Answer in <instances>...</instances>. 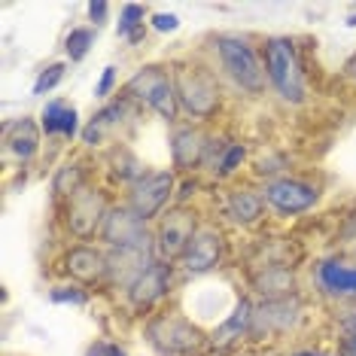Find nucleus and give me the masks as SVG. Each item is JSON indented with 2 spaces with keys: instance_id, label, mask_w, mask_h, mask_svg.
<instances>
[{
  "instance_id": "1",
  "label": "nucleus",
  "mask_w": 356,
  "mask_h": 356,
  "mask_svg": "<svg viewBox=\"0 0 356 356\" xmlns=\"http://www.w3.org/2000/svg\"><path fill=\"white\" fill-rule=\"evenodd\" d=\"M171 70L177 101H180V113L186 116V122H213L225 107V88L216 64L207 58H180L171 61Z\"/></svg>"
},
{
  "instance_id": "2",
  "label": "nucleus",
  "mask_w": 356,
  "mask_h": 356,
  "mask_svg": "<svg viewBox=\"0 0 356 356\" xmlns=\"http://www.w3.org/2000/svg\"><path fill=\"white\" fill-rule=\"evenodd\" d=\"M213 64L220 74L229 79L234 88H241L250 98H259L268 88V76H265V61H262V46H256L253 37L234 34V31H220L207 40Z\"/></svg>"
},
{
  "instance_id": "3",
  "label": "nucleus",
  "mask_w": 356,
  "mask_h": 356,
  "mask_svg": "<svg viewBox=\"0 0 356 356\" xmlns=\"http://www.w3.org/2000/svg\"><path fill=\"white\" fill-rule=\"evenodd\" d=\"M262 61H265V76L274 95L289 104V107H302L307 101V79H305V64L298 55V46L293 37H265L262 43Z\"/></svg>"
},
{
  "instance_id": "4",
  "label": "nucleus",
  "mask_w": 356,
  "mask_h": 356,
  "mask_svg": "<svg viewBox=\"0 0 356 356\" xmlns=\"http://www.w3.org/2000/svg\"><path fill=\"white\" fill-rule=\"evenodd\" d=\"M122 95L137 107L156 113L165 125H180V101H177L171 64H143L122 86Z\"/></svg>"
},
{
  "instance_id": "5",
  "label": "nucleus",
  "mask_w": 356,
  "mask_h": 356,
  "mask_svg": "<svg viewBox=\"0 0 356 356\" xmlns=\"http://www.w3.org/2000/svg\"><path fill=\"white\" fill-rule=\"evenodd\" d=\"M143 332L161 356H198L210 347V335H204L180 311H156L147 320Z\"/></svg>"
},
{
  "instance_id": "6",
  "label": "nucleus",
  "mask_w": 356,
  "mask_h": 356,
  "mask_svg": "<svg viewBox=\"0 0 356 356\" xmlns=\"http://www.w3.org/2000/svg\"><path fill=\"white\" fill-rule=\"evenodd\" d=\"M113 204H116V201L110 198V192L95 183L86 186L83 192H76L70 201L58 204V216H61V225H64V232H67V238L86 241V244L98 241Z\"/></svg>"
},
{
  "instance_id": "7",
  "label": "nucleus",
  "mask_w": 356,
  "mask_h": 356,
  "mask_svg": "<svg viewBox=\"0 0 356 356\" xmlns=\"http://www.w3.org/2000/svg\"><path fill=\"white\" fill-rule=\"evenodd\" d=\"M177 183L180 177L174 174V168H147V174L131 189H125L122 204L131 207L143 222L156 225L177 204Z\"/></svg>"
},
{
  "instance_id": "8",
  "label": "nucleus",
  "mask_w": 356,
  "mask_h": 356,
  "mask_svg": "<svg viewBox=\"0 0 356 356\" xmlns=\"http://www.w3.org/2000/svg\"><path fill=\"white\" fill-rule=\"evenodd\" d=\"M177 274H180V268H177V265L156 259L149 268H143L140 274H137L134 283L122 293L125 307H128L131 314H137V317H147V314L152 317V314H156L159 307L168 302V296L174 293Z\"/></svg>"
},
{
  "instance_id": "9",
  "label": "nucleus",
  "mask_w": 356,
  "mask_h": 356,
  "mask_svg": "<svg viewBox=\"0 0 356 356\" xmlns=\"http://www.w3.org/2000/svg\"><path fill=\"white\" fill-rule=\"evenodd\" d=\"M98 244L104 250H125V253H156L152 225L143 222L131 207L122 204V201H116V204L110 207Z\"/></svg>"
},
{
  "instance_id": "10",
  "label": "nucleus",
  "mask_w": 356,
  "mask_h": 356,
  "mask_svg": "<svg viewBox=\"0 0 356 356\" xmlns=\"http://www.w3.org/2000/svg\"><path fill=\"white\" fill-rule=\"evenodd\" d=\"M229 256V238H225V229L213 220H201L198 232L192 234L189 247L180 256L177 268L186 277H204V274H213Z\"/></svg>"
},
{
  "instance_id": "11",
  "label": "nucleus",
  "mask_w": 356,
  "mask_h": 356,
  "mask_svg": "<svg viewBox=\"0 0 356 356\" xmlns=\"http://www.w3.org/2000/svg\"><path fill=\"white\" fill-rule=\"evenodd\" d=\"M262 198H265V207L277 216H302L307 210H314L323 198V189L314 180L307 177H296V174H286V177H277V180L265 183L262 186Z\"/></svg>"
},
{
  "instance_id": "12",
  "label": "nucleus",
  "mask_w": 356,
  "mask_h": 356,
  "mask_svg": "<svg viewBox=\"0 0 356 356\" xmlns=\"http://www.w3.org/2000/svg\"><path fill=\"white\" fill-rule=\"evenodd\" d=\"M198 225H201V216H198L195 207L174 204L156 225H152V238H156V259L177 265V262H180V256L186 253V247H189L192 234L198 232Z\"/></svg>"
},
{
  "instance_id": "13",
  "label": "nucleus",
  "mask_w": 356,
  "mask_h": 356,
  "mask_svg": "<svg viewBox=\"0 0 356 356\" xmlns=\"http://www.w3.org/2000/svg\"><path fill=\"white\" fill-rule=\"evenodd\" d=\"M210 134L204 125L195 122H180L171 128L168 134V149H171V168L177 177H192L201 171L207 161V149H210Z\"/></svg>"
},
{
  "instance_id": "14",
  "label": "nucleus",
  "mask_w": 356,
  "mask_h": 356,
  "mask_svg": "<svg viewBox=\"0 0 356 356\" xmlns=\"http://www.w3.org/2000/svg\"><path fill=\"white\" fill-rule=\"evenodd\" d=\"M58 265L64 277L70 283H79V286H104L107 283V250L101 244L74 241L70 247H64Z\"/></svg>"
},
{
  "instance_id": "15",
  "label": "nucleus",
  "mask_w": 356,
  "mask_h": 356,
  "mask_svg": "<svg viewBox=\"0 0 356 356\" xmlns=\"http://www.w3.org/2000/svg\"><path fill=\"white\" fill-rule=\"evenodd\" d=\"M305 317V302L302 296H286V298H262L256 302V317L250 338H268V335H286L298 326Z\"/></svg>"
},
{
  "instance_id": "16",
  "label": "nucleus",
  "mask_w": 356,
  "mask_h": 356,
  "mask_svg": "<svg viewBox=\"0 0 356 356\" xmlns=\"http://www.w3.org/2000/svg\"><path fill=\"white\" fill-rule=\"evenodd\" d=\"M314 286L329 302H353L356 305V262L341 256H326L314 265Z\"/></svg>"
},
{
  "instance_id": "17",
  "label": "nucleus",
  "mask_w": 356,
  "mask_h": 356,
  "mask_svg": "<svg viewBox=\"0 0 356 356\" xmlns=\"http://www.w3.org/2000/svg\"><path fill=\"white\" fill-rule=\"evenodd\" d=\"M268 207H265L262 189L253 186H232L222 198V220L234 229H256L265 220Z\"/></svg>"
},
{
  "instance_id": "18",
  "label": "nucleus",
  "mask_w": 356,
  "mask_h": 356,
  "mask_svg": "<svg viewBox=\"0 0 356 356\" xmlns=\"http://www.w3.org/2000/svg\"><path fill=\"white\" fill-rule=\"evenodd\" d=\"M137 104H131L125 98V95H119L116 101H107L104 107L95 113L92 119H88V125H83V134H79V140H83L86 149H98L107 143L110 134H116L119 128L128 122V113H131Z\"/></svg>"
},
{
  "instance_id": "19",
  "label": "nucleus",
  "mask_w": 356,
  "mask_h": 356,
  "mask_svg": "<svg viewBox=\"0 0 356 356\" xmlns=\"http://www.w3.org/2000/svg\"><path fill=\"white\" fill-rule=\"evenodd\" d=\"M253 317H256V302L250 296H238V302L229 311L220 326L210 332V347L213 350H229V347L241 344L253 332Z\"/></svg>"
},
{
  "instance_id": "20",
  "label": "nucleus",
  "mask_w": 356,
  "mask_h": 356,
  "mask_svg": "<svg viewBox=\"0 0 356 356\" xmlns=\"http://www.w3.org/2000/svg\"><path fill=\"white\" fill-rule=\"evenodd\" d=\"M43 128L40 122H34L31 116H22V119H10L3 125V149L6 156H13L15 161L28 165L40 156V147H43Z\"/></svg>"
},
{
  "instance_id": "21",
  "label": "nucleus",
  "mask_w": 356,
  "mask_h": 356,
  "mask_svg": "<svg viewBox=\"0 0 356 356\" xmlns=\"http://www.w3.org/2000/svg\"><path fill=\"white\" fill-rule=\"evenodd\" d=\"M52 201L55 204H64L83 192L86 186H92V161L83 159V156H70L67 161H61L52 174Z\"/></svg>"
},
{
  "instance_id": "22",
  "label": "nucleus",
  "mask_w": 356,
  "mask_h": 356,
  "mask_svg": "<svg viewBox=\"0 0 356 356\" xmlns=\"http://www.w3.org/2000/svg\"><path fill=\"white\" fill-rule=\"evenodd\" d=\"M247 143L244 140H225V137H210V149H207V161L204 168L216 180H229L247 165Z\"/></svg>"
},
{
  "instance_id": "23",
  "label": "nucleus",
  "mask_w": 356,
  "mask_h": 356,
  "mask_svg": "<svg viewBox=\"0 0 356 356\" xmlns=\"http://www.w3.org/2000/svg\"><path fill=\"white\" fill-rule=\"evenodd\" d=\"M40 128H43L46 137H58V140H76V137L83 134L79 110L61 98L46 101L43 113H40Z\"/></svg>"
},
{
  "instance_id": "24",
  "label": "nucleus",
  "mask_w": 356,
  "mask_h": 356,
  "mask_svg": "<svg viewBox=\"0 0 356 356\" xmlns=\"http://www.w3.org/2000/svg\"><path fill=\"white\" fill-rule=\"evenodd\" d=\"M250 286L262 298H286V296L298 293L296 271L280 268V265H253V271H250Z\"/></svg>"
},
{
  "instance_id": "25",
  "label": "nucleus",
  "mask_w": 356,
  "mask_h": 356,
  "mask_svg": "<svg viewBox=\"0 0 356 356\" xmlns=\"http://www.w3.org/2000/svg\"><path fill=\"white\" fill-rule=\"evenodd\" d=\"M147 174V165L134 156L125 143H116L107 156V180L110 186H119V189H131V186Z\"/></svg>"
},
{
  "instance_id": "26",
  "label": "nucleus",
  "mask_w": 356,
  "mask_h": 356,
  "mask_svg": "<svg viewBox=\"0 0 356 356\" xmlns=\"http://www.w3.org/2000/svg\"><path fill=\"white\" fill-rule=\"evenodd\" d=\"M149 10L143 3H122L119 6V22H116V37L125 40L128 46H140L147 40L149 25Z\"/></svg>"
},
{
  "instance_id": "27",
  "label": "nucleus",
  "mask_w": 356,
  "mask_h": 356,
  "mask_svg": "<svg viewBox=\"0 0 356 356\" xmlns=\"http://www.w3.org/2000/svg\"><path fill=\"white\" fill-rule=\"evenodd\" d=\"M95 37H98V28H70L67 37H64V55H67L70 64H79L88 58L95 46Z\"/></svg>"
},
{
  "instance_id": "28",
  "label": "nucleus",
  "mask_w": 356,
  "mask_h": 356,
  "mask_svg": "<svg viewBox=\"0 0 356 356\" xmlns=\"http://www.w3.org/2000/svg\"><path fill=\"white\" fill-rule=\"evenodd\" d=\"M64 76H67V61H52V64H46V67L37 74L34 88H31V92L43 98V95L55 92V88H58V86L64 83Z\"/></svg>"
},
{
  "instance_id": "29",
  "label": "nucleus",
  "mask_w": 356,
  "mask_h": 356,
  "mask_svg": "<svg viewBox=\"0 0 356 356\" xmlns=\"http://www.w3.org/2000/svg\"><path fill=\"white\" fill-rule=\"evenodd\" d=\"M49 302L52 305H70V307H86L88 305V289L79 283H58L49 289Z\"/></svg>"
},
{
  "instance_id": "30",
  "label": "nucleus",
  "mask_w": 356,
  "mask_h": 356,
  "mask_svg": "<svg viewBox=\"0 0 356 356\" xmlns=\"http://www.w3.org/2000/svg\"><path fill=\"white\" fill-rule=\"evenodd\" d=\"M338 356H356V311H347L338 320Z\"/></svg>"
},
{
  "instance_id": "31",
  "label": "nucleus",
  "mask_w": 356,
  "mask_h": 356,
  "mask_svg": "<svg viewBox=\"0 0 356 356\" xmlns=\"http://www.w3.org/2000/svg\"><path fill=\"white\" fill-rule=\"evenodd\" d=\"M116 86H119V70L113 67V64H107V67L101 70V79L95 83V98L107 104L110 95H116Z\"/></svg>"
},
{
  "instance_id": "32",
  "label": "nucleus",
  "mask_w": 356,
  "mask_h": 356,
  "mask_svg": "<svg viewBox=\"0 0 356 356\" xmlns=\"http://www.w3.org/2000/svg\"><path fill=\"white\" fill-rule=\"evenodd\" d=\"M149 28L159 31V34H174V31H180V15L177 13H152Z\"/></svg>"
},
{
  "instance_id": "33",
  "label": "nucleus",
  "mask_w": 356,
  "mask_h": 356,
  "mask_svg": "<svg viewBox=\"0 0 356 356\" xmlns=\"http://www.w3.org/2000/svg\"><path fill=\"white\" fill-rule=\"evenodd\" d=\"M86 356H128L122 344L116 341H107V338H98V341H92L86 347Z\"/></svg>"
},
{
  "instance_id": "34",
  "label": "nucleus",
  "mask_w": 356,
  "mask_h": 356,
  "mask_svg": "<svg viewBox=\"0 0 356 356\" xmlns=\"http://www.w3.org/2000/svg\"><path fill=\"white\" fill-rule=\"evenodd\" d=\"M198 189H201L198 177H180V183H177V204L189 207V201L198 195Z\"/></svg>"
},
{
  "instance_id": "35",
  "label": "nucleus",
  "mask_w": 356,
  "mask_h": 356,
  "mask_svg": "<svg viewBox=\"0 0 356 356\" xmlns=\"http://www.w3.org/2000/svg\"><path fill=\"white\" fill-rule=\"evenodd\" d=\"M88 19H92L95 28L107 25V19H110V3H104V0H98V3H88Z\"/></svg>"
},
{
  "instance_id": "36",
  "label": "nucleus",
  "mask_w": 356,
  "mask_h": 356,
  "mask_svg": "<svg viewBox=\"0 0 356 356\" xmlns=\"http://www.w3.org/2000/svg\"><path fill=\"white\" fill-rule=\"evenodd\" d=\"M289 356H332V353H323V350H311V347H302V350H293Z\"/></svg>"
},
{
  "instance_id": "37",
  "label": "nucleus",
  "mask_w": 356,
  "mask_h": 356,
  "mask_svg": "<svg viewBox=\"0 0 356 356\" xmlns=\"http://www.w3.org/2000/svg\"><path fill=\"white\" fill-rule=\"evenodd\" d=\"M347 76H350V79H353V83H356V55H353V61H350V64H347Z\"/></svg>"
}]
</instances>
